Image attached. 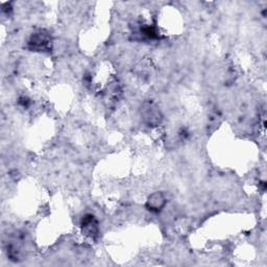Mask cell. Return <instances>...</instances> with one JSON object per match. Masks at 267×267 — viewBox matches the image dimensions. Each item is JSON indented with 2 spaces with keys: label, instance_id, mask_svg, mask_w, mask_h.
Listing matches in <instances>:
<instances>
[{
  "label": "cell",
  "instance_id": "cell-2",
  "mask_svg": "<svg viewBox=\"0 0 267 267\" xmlns=\"http://www.w3.org/2000/svg\"><path fill=\"white\" fill-rule=\"evenodd\" d=\"M81 232L83 234L89 238H96L99 233V228H98V222L95 219V217L91 214L85 215L81 219Z\"/></svg>",
  "mask_w": 267,
  "mask_h": 267
},
{
  "label": "cell",
  "instance_id": "cell-4",
  "mask_svg": "<svg viewBox=\"0 0 267 267\" xmlns=\"http://www.w3.org/2000/svg\"><path fill=\"white\" fill-rule=\"evenodd\" d=\"M143 118H144L145 122L150 126H157L161 121V114L159 110L153 106V105H146V107L143 110Z\"/></svg>",
  "mask_w": 267,
  "mask_h": 267
},
{
  "label": "cell",
  "instance_id": "cell-1",
  "mask_svg": "<svg viewBox=\"0 0 267 267\" xmlns=\"http://www.w3.org/2000/svg\"><path fill=\"white\" fill-rule=\"evenodd\" d=\"M28 48L33 51H48L51 48V37L49 33L40 29L33 34L28 40Z\"/></svg>",
  "mask_w": 267,
  "mask_h": 267
},
{
  "label": "cell",
  "instance_id": "cell-3",
  "mask_svg": "<svg viewBox=\"0 0 267 267\" xmlns=\"http://www.w3.org/2000/svg\"><path fill=\"white\" fill-rule=\"evenodd\" d=\"M165 204H166V198L164 196V194L161 192H156L149 197L146 201V208L150 211L157 213L165 207Z\"/></svg>",
  "mask_w": 267,
  "mask_h": 267
}]
</instances>
